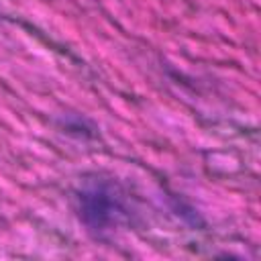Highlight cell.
I'll list each match as a JSON object with an SVG mask.
<instances>
[{
	"label": "cell",
	"mask_w": 261,
	"mask_h": 261,
	"mask_svg": "<svg viewBox=\"0 0 261 261\" xmlns=\"http://www.w3.org/2000/svg\"><path fill=\"white\" fill-rule=\"evenodd\" d=\"M75 210L84 226L94 234L112 232L128 216L124 194L110 179L86 181L75 194Z\"/></svg>",
	"instance_id": "cell-1"
}]
</instances>
